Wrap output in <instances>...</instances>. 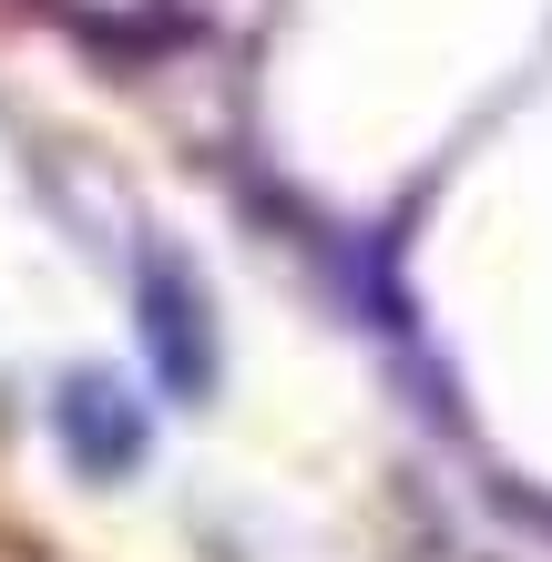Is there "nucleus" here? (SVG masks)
Listing matches in <instances>:
<instances>
[{"label":"nucleus","instance_id":"obj_1","mask_svg":"<svg viewBox=\"0 0 552 562\" xmlns=\"http://www.w3.org/2000/svg\"><path fill=\"white\" fill-rule=\"evenodd\" d=\"M72 440H82V460H134V419L123 409H92V379L72 389Z\"/></svg>","mask_w":552,"mask_h":562}]
</instances>
